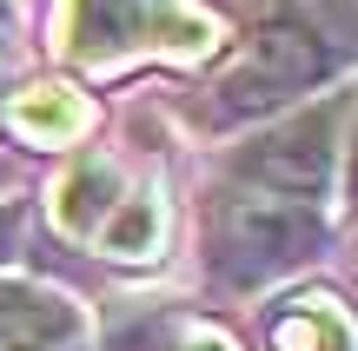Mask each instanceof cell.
Returning a JSON list of instances; mask_svg holds the SVG:
<instances>
[{
    "mask_svg": "<svg viewBox=\"0 0 358 351\" xmlns=\"http://www.w3.org/2000/svg\"><path fill=\"white\" fill-rule=\"evenodd\" d=\"M332 66H338V53H332V40H325L319 27L292 20V13H272L252 33V53L232 66L226 106L232 113H245V106H279V100H292V93H306L312 80H325Z\"/></svg>",
    "mask_w": 358,
    "mask_h": 351,
    "instance_id": "cell-3",
    "label": "cell"
},
{
    "mask_svg": "<svg viewBox=\"0 0 358 351\" xmlns=\"http://www.w3.org/2000/svg\"><path fill=\"white\" fill-rule=\"evenodd\" d=\"M159 246H166V206H159L153 193L113 206V219L100 225V252H106V259H120V265L159 259Z\"/></svg>",
    "mask_w": 358,
    "mask_h": 351,
    "instance_id": "cell-9",
    "label": "cell"
},
{
    "mask_svg": "<svg viewBox=\"0 0 358 351\" xmlns=\"http://www.w3.org/2000/svg\"><path fill=\"white\" fill-rule=\"evenodd\" d=\"M73 345H80V312L60 292L0 278V351H73Z\"/></svg>",
    "mask_w": 358,
    "mask_h": 351,
    "instance_id": "cell-5",
    "label": "cell"
},
{
    "mask_svg": "<svg viewBox=\"0 0 358 351\" xmlns=\"http://www.w3.org/2000/svg\"><path fill=\"white\" fill-rule=\"evenodd\" d=\"M319 212L299 206V199H279V193H232L219 199L213 212V272L226 278V285L252 292L266 285V278L292 272V265H306L312 252H319Z\"/></svg>",
    "mask_w": 358,
    "mask_h": 351,
    "instance_id": "cell-2",
    "label": "cell"
},
{
    "mask_svg": "<svg viewBox=\"0 0 358 351\" xmlns=\"http://www.w3.org/2000/svg\"><path fill=\"white\" fill-rule=\"evenodd\" d=\"M345 193H352V206H358V113H352V166H345Z\"/></svg>",
    "mask_w": 358,
    "mask_h": 351,
    "instance_id": "cell-11",
    "label": "cell"
},
{
    "mask_svg": "<svg viewBox=\"0 0 358 351\" xmlns=\"http://www.w3.org/2000/svg\"><path fill=\"white\" fill-rule=\"evenodd\" d=\"M7 119H13V133L34 140V146H66V140H80V133L93 126L87 100H80L73 87H60V80H40V87L13 93Z\"/></svg>",
    "mask_w": 358,
    "mask_h": 351,
    "instance_id": "cell-7",
    "label": "cell"
},
{
    "mask_svg": "<svg viewBox=\"0 0 358 351\" xmlns=\"http://www.w3.org/2000/svg\"><path fill=\"white\" fill-rule=\"evenodd\" d=\"M113 193H120L113 166H106V159H80L60 179V193H53V225L73 232V239H93V225L113 212Z\"/></svg>",
    "mask_w": 358,
    "mask_h": 351,
    "instance_id": "cell-8",
    "label": "cell"
},
{
    "mask_svg": "<svg viewBox=\"0 0 358 351\" xmlns=\"http://www.w3.org/2000/svg\"><path fill=\"white\" fill-rule=\"evenodd\" d=\"M173 351H245V345L232 338L219 318H186V325L173 331Z\"/></svg>",
    "mask_w": 358,
    "mask_h": 351,
    "instance_id": "cell-10",
    "label": "cell"
},
{
    "mask_svg": "<svg viewBox=\"0 0 358 351\" xmlns=\"http://www.w3.org/2000/svg\"><path fill=\"white\" fill-rule=\"evenodd\" d=\"M13 246V212H0V252Z\"/></svg>",
    "mask_w": 358,
    "mask_h": 351,
    "instance_id": "cell-12",
    "label": "cell"
},
{
    "mask_svg": "<svg viewBox=\"0 0 358 351\" xmlns=\"http://www.w3.org/2000/svg\"><path fill=\"white\" fill-rule=\"evenodd\" d=\"M239 172L259 186V193L299 199V206H319L325 179H332V106L292 119V126L266 133L239 153Z\"/></svg>",
    "mask_w": 358,
    "mask_h": 351,
    "instance_id": "cell-4",
    "label": "cell"
},
{
    "mask_svg": "<svg viewBox=\"0 0 358 351\" xmlns=\"http://www.w3.org/2000/svg\"><path fill=\"white\" fill-rule=\"evenodd\" d=\"M219 27L192 0H66L60 47L80 66H113L127 53H213Z\"/></svg>",
    "mask_w": 358,
    "mask_h": 351,
    "instance_id": "cell-1",
    "label": "cell"
},
{
    "mask_svg": "<svg viewBox=\"0 0 358 351\" xmlns=\"http://www.w3.org/2000/svg\"><path fill=\"white\" fill-rule=\"evenodd\" d=\"M338 7H352V13H358V0H338Z\"/></svg>",
    "mask_w": 358,
    "mask_h": 351,
    "instance_id": "cell-13",
    "label": "cell"
},
{
    "mask_svg": "<svg viewBox=\"0 0 358 351\" xmlns=\"http://www.w3.org/2000/svg\"><path fill=\"white\" fill-rule=\"evenodd\" d=\"M266 345L272 351H358V325L332 292H306L266 312Z\"/></svg>",
    "mask_w": 358,
    "mask_h": 351,
    "instance_id": "cell-6",
    "label": "cell"
}]
</instances>
